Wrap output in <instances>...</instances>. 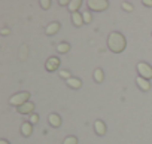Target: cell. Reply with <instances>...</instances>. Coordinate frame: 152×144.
<instances>
[{
	"mask_svg": "<svg viewBox=\"0 0 152 144\" xmlns=\"http://www.w3.org/2000/svg\"><path fill=\"white\" fill-rule=\"evenodd\" d=\"M107 48L113 54H121L127 48V40L119 31H112L107 36Z\"/></svg>",
	"mask_w": 152,
	"mask_h": 144,
	"instance_id": "1",
	"label": "cell"
},
{
	"mask_svg": "<svg viewBox=\"0 0 152 144\" xmlns=\"http://www.w3.org/2000/svg\"><path fill=\"white\" fill-rule=\"evenodd\" d=\"M28 100H30V92L24 91V92H18V94L12 95L9 98V104L14 106V107H21L23 104L28 103Z\"/></svg>",
	"mask_w": 152,
	"mask_h": 144,
	"instance_id": "2",
	"label": "cell"
},
{
	"mask_svg": "<svg viewBox=\"0 0 152 144\" xmlns=\"http://www.w3.org/2000/svg\"><path fill=\"white\" fill-rule=\"evenodd\" d=\"M87 6L93 12H103L109 8V2L107 0H88Z\"/></svg>",
	"mask_w": 152,
	"mask_h": 144,
	"instance_id": "3",
	"label": "cell"
},
{
	"mask_svg": "<svg viewBox=\"0 0 152 144\" xmlns=\"http://www.w3.org/2000/svg\"><path fill=\"white\" fill-rule=\"evenodd\" d=\"M136 68H137V73H139L140 77H143V79H146V80L152 79V67H151L148 62L140 61V62H137Z\"/></svg>",
	"mask_w": 152,
	"mask_h": 144,
	"instance_id": "4",
	"label": "cell"
},
{
	"mask_svg": "<svg viewBox=\"0 0 152 144\" xmlns=\"http://www.w3.org/2000/svg\"><path fill=\"white\" fill-rule=\"evenodd\" d=\"M58 67H60V59L57 56H49L45 62V68L48 71H55Z\"/></svg>",
	"mask_w": 152,
	"mask_h": 144,
	"instance_id": "5",
	"label": "cell"
},
{
	"mask_svg": "<svg viewBox=\"0 0 152 144\" xmlns=\"http://www.w3.org/2000/svg\"><path fill=\"white\" fill-rule=\"evenodd\" d=\"M17 111L20 113V114H33V111H34V104L33 103H26V104H23L21 107H17Z\"/></svg>",
	"mask_w": 152,
	"mask_h": 144,
	"instance_id": "6",
	"label": "cell"
},
{
	"mask_svg": "<svg viewBox=\"0 0 152 144\" xmlns=\"http://www.w3.org/2000/svg\"><path fill=\"white\" fill-rule=\"evenodd\" d=\"M94 131H96V134L99 137H103L106 134V131H107V126H106V123L103 120H96L94 122Z\"/></svg>",
	"mask_w": 152,
	"mask_h": 144,
	"instance_id": "7",
	"label": "cell"
},
{
	"mask_svg": "<svg viewBox=\"0 0 152 144\" xmlns=\"http://www.w3.org/2000/svg\"><path fill=\"white\" fill-rule=\"evenodd\" d=\"M136 85H137L139 89L143 91V92H146V91L151 89V82L146 80V79H143V77H140V76H137V79H136Z\"/></svg>",
	"mask_w": 152,
	"mask_h": 144,
	"instance_id": "8",
	"label": "cell"
},
{
	"mask_svg": "<svg viewBox=\"0 0 152 144\" xmlns=\"http://www.w3.org/2000/svg\"><path fill=\"white\" fill-rule=\"evenodd\" d=\"M48 122H49V125L54 126V128H58V126H61V123H63L60 114H57V113H51V114L48 116Z\"/></svg>",
	"mask_w": 152,
	"mask_h": 144,
	"instance_id": "9",
	"label": "cell"
},
{
	"mask_svg": "<svg viewBox=\"0 0 152 144\" xmlns=\"http://www.w3.org/2000/svg\"><path fill=\"white\" fill-rule=\"evenodd\" d=\"M72 22L75 27H81L84 24V18H82V14L81 12H75L72 14Z\"/></svg>",
	"mask_w": 152,
	"mask_h": 144,
	"instance_id": "10",
	"label": "cell"
},
{
	"mask_svg": "<svg viewBox=\"0 0 152 144\" xmlns=\"http://www.w3.org/2000/svg\"><path fill=\"white\" fill-rule=\"evenodd\" d=\"M21 134H23L24 137H30V135L33 134V125H31L30 122H24V123L21 125Z\"/></svg>",
	"mask_w": 152,
	"mask_h": 144,
	"instance_id": "11",
	"label": "cell"
},
{
	"mask_svg": "<svg viewBox=\"0 0 152 144\" xmlns=\"http://www.w3.org/2000/svg\"><path fill=\"white\" fill-rule=\"evenodd\" d=\"M66 83H67V86H70L72 89H79V88L82 86V80L78 79V77H72V79L66 80Z\"/></svg>",
	"mask_w": 152,
	"mask_h": 144,
	"instance_id": "12",
	"label": "cell"
},
{
	"mask_svg": "<svg viewBox=\"0 0 152 144\" xmlns=\"http://www.w3.org/2000/svg\"><path fill=\"white\" fill-rule=\"evenodd\" d=\"M82 6V0H72V2L69 3V6H67V9L72 12V14H75V12H78V9Z\"/></svg>",
	"mask_w": 152,
	"mask_h": 144,
	"instance_id": "13",
	"label": "cell"
},
{
	"mask_svg": "<svg viewBox=\"0 0 152 144\" xmlns=\"http://www.w3.org/2000/svg\"><path fill=\"white\" fill-rule=\"evenodd\" d=\"M57 31H60V24H58V22H51V24L46 27V34H48V36H52V34H55Z\"/></svg>",
	"mask_w": 152,
	"mask_h": 144,
	"instance_id": "14",
	"label": "cell"
},
{
	"mask_svg": "<svg viewBox=\"0 0 152 144\" xmlns=\"http://www.w3.org/2000/svg\"><path fill=\"white\" fill-rule=\"evenodd\" d=\"M93 76H94V80H96L97 83H102L103 79H104V73H103L102 68H96L94 73H93Z\"/></svg>",
	"mask_w": 152,
	"mask_h": 144,
	"instance_id": "15",
	"label": "cell"
},
{
	"mask_svg": "<svg viewBox=\"0 0 152 144\" xmlns=\"http://www.w3.org/2000/svg\"><path fill=\"white\" fill-rule=\"evenodd\" d=\"M57 51H58L60 54H67V52L70 51V43H67V42L58 43V45H57Z\"/></svg>",
	"mask_w": 152,
	"mask_h": 144,
	"instance_id": "16",
	"label": "cell"
},
{
	"mask_svg": "<svg viewBox=\"0 0 152 144\" xmlns=\"http://www.w3.org/2000/svg\"><path fill=\"white\" fill-rule=\"evenodd\" d=\"M63 144H78V138H76L75 135H67L63 140Z\"/></svg>",
	"mask_w": 152,
	"mask_h": 144,
	"instance_id": "17",
	"label": "cell"
},
{
	"mask_svg": "<svg viewBox=\"0 0 152 144\" xmlns=\"http://www.w3.org/2000/svg\"><path fill=\"white\" fill-rule=\"evenodd\" d=\"M82 18H84V22H85V24H90L91 20H93L91 12H90V11H84V12H82Z\"/></svg>",
	"mask_w": 152,
	"mask_h": 144,
	"instance_id": "18",
	"label": "cell"
},
{
	"mask_svg": "<svg viewBox=\"0 0 152 144\" xmlns=\"http://www.w3.org/2000/svg\"><path fill=\"white\" fill-rule=\"evenodd\" d=\"M121 8H122L125 12H131V11L134 9L133 3H128V2H122V3H121Z\"/></svg>",
	"mask_w": 152,
	"mask_h": 144,
	"instance_id": "19",
	"label": "cell"
},
{
	"mask_svg": "<svg viewBox=\"0 0 152 144\" xmlns=\"http://www.w3.org/2000/svg\"><path fill=\"white\" fill-rule=\"evenodd\" d=\"M60 77H61V79H66V80H69V79H72V75L69 73L67 70H60Z\"/></svg>",
	"mask_w": 152,
	"mask_h": 144,
	"instance_id": "20",
	"label": "cell"
},
{
	"mask_svg": "<svg viewBox=\"0 0 152 144\" xmlns=\"http://www.w3.org/2000/svg\"><path fill=\"white\" fill-rule=\"evenodd\" d=\"M40 6H42V9H49L51 8V0H40Z\"/></svg>",
	"mask_w": 152,
	"mask_h": 144,
	"instance_id": "21",
	"label": "cell"
},
{
	"mask_svg": "<svg viewBox=\"0 0 152 144\" xmlns=\"http://www.w3.org/2000/svg\"><path fill=\"white\" fill-rule=\"evenodd\" d=\"M37 122H39V116H37V114H31V116H30V123L34 125V123H37Z\"/></svg>",
	"mask_w": 152,
	"mask_h": 144,
	"instance_id": "22",
	"label": "cell"
},
{
	"mask_svg": "<svg viewBox=\"0 0 152 144\" xmlns=\"http://www.w3.org/2000/svg\"><path fill=\"white\" fill-rule=\"evenodd\" d=\"M145 6H148V8H152V0H143L142 2Z\"/></svg>",
	"mask_w": 152,
	"mask_h": 144,
	"instance_id": "23",
	"label": "cell"
},
{
	"mask_svg": "<svg viewBox=\"0 0 152 144\" xmlns=\"http://www.w3.org/2000/svg\"><path fill=\"white\" fill-rule=\"evenodd\" d=\"M26 52H27V49H26V48H21V59H24V58L27 56Z\"/></svg>",
	"mask_w": 152,
	"mask_h": 144,
	"instance_id": "24",
	"label": "cell"
},
{
	"mask_svg": "<svg viewBox=\"0 0 152 144\" xmlns=\"http://www.w3.org/2000/svg\"><path fill=\"white\" fill-rule=\"evenodd\" d=\"M58 3H60L61 6H69V3H70V2H67V0H60Z\"/></svg>",
	"mask_w": 152,
	"mask_h": 144,
	"instance_id": "25",
	"label": "cell"
},
{
	"mask_svg": "<svg viewBox=\"0 0 152 144\" xmlns=\"http://www.w3.org/2000/svg\"><path fill=\"white\" fill-rule=\"evenodd\" d=\"M0 33H2L3 36H8V34H9V30H8V28H2V31H0Z\"/></svg>",
	"mask_w": 152,
	"mask_h": 144,
	"instance_id": "26",
	"label": "cell"
},
{
	"mask_svg": "<svg viewBox=\"0 0 152 144\" xmlns=\"http://www.w3.org/2000/svg\"><path fill=\"white\" fill-rule=\"evenodd\" d=\"M0 144H9V143H8V141L3 138V140H0Z\"/></svg>",
	"mask_w": 152,
	"mask_h": 144,
	"instance_id": "27",
	"label": "cell"
}]
</instances>
